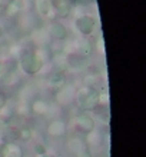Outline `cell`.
<instances>
[{
  "label": "cell",
  "instance_id": "9",
  "mask_svg": "<svg viewBox=\"0 0 146 157\" xmlns=\"http://www.w3.org/2000/svg\"><path fill=\"white\" fill-rule=\"evenodd\" d=\"M47 133L52 137H63L67 133V126L62 120H54L47 126Z\"/></svg>",
  "mask_w": 146,
  "mask_h": 157
},
{
  "label": "cell",
  "instance_id": "24",
  "mask_svg": "<svg viewBox=\"0 0 146 157\" xmlns=\"http://www.w3.org/2000/svg\"><path fill=\"white\" fill-rule=\"evenodd\" d=\"M77 157H92V153H90V150L89 149H86V150H83V151H80L79 154H76Z\"/></svg>",
  "mask_w": 146,
  "mask_h": 157
},
{
  "label": "cell",
  "instance_id": "11",
  "mask_svg": "<svg viewBox=\"0 0 146 157\" xmlns=\"http://www.w3.org/2000/svg\"><path fill=\"white\" fill-rule=\"evenodd\" d=\"M67 146H69L70 151H73L75 154H79L80 151H83V150L89 149L88 144H86V141H85L83 139H80L79 136L70 137V139L67 140Z\"/></svg>",
  "mask_w": 146,
  "mask_h": 157
},
{
  "label": "cell",
  "instance_id": "16",
  "mask_svg": "<svg viewBox=\"0 0 146 157\" xmlns=\"http://www.w3.org/2000/svg\"><path fill=\"white\" fill-rule=\"evenodd\" d=\"M22 123H23V116H20L19 113H12V116L6 120L9 128H20Z\"/></svg>",
  "mask_w": 146,
  "mask_h": 157
},
{
  "label": "cell",
  "instance_id": "27",
  "mask_svg": "<svg viewBox=\"0 0 146 157\" xmlns=\"http://www.w3.org/2000/svg\"><path fill=\"white\" fill-rule=\"evenodd\" d=\"M3 34H4V29H3V26H0V39L3 37Z\"/></svg>",
  "mask_w": 146,
  "mask_h": 157
},
{
  "label": "cell",
  "instance_id": "5",
  "mask_svg": "<svg viewBox=\"0 0 146 157\" xmlns=\"http://www.w3.org/2000/svg\"><path fill=\"white\" fill-rule=\"evenodd\" d=\"M47 33H49V36L52 39H54V40L65 41L67 39L69 32H67L66 26L63 25V23H60V21H52V23H50V26H49Z\"/></svg>",
  "mask_w": 146,
  "mask_h": 157
},
{
  "label": "cell",
  "instance_id": "3",
  "mask_svg": "<svg viewBox=\"0 0 146 157\" xmlns=\"http://www.w3.org/2000/svg\"><path fill=\"white\" fill-rule=\"evenodd\" d=\"M75 26L77 32L83 36H90L93 33V30L96 27V19L90 14H83V16L77 17L75 20Z\"/></svg>",
  "mask_w": 146,
  "mask_h": 157
},
{
  "label": "cell",
  "instance_id": "22",
  "mask_svg": "<svg viewBox=\"0 0 146 157\" xmlns=\"http://www.w3.org/2000/svg\"><path fill=\"white\" fill-rule=\"evenodd\" d=\"M10 3H12L17 10H20V12L26 9V0H12Z\"/></svg>",
  "mask_w": 146,
  "mask_h": 157
},
{
  "label": "cell",
  "instance_id": "4",
  "mask_svg": "<svg viewBox=\"0 0 146 157\" xmlns=\"http://www.w3.org/2000/svg\"><path fill=\"white\" fill-rule=\"evenodd\" d=\"M76 128L83 134H89L96 128V121L88 112H83L76 117Z\"/></svg>",
  "mask_w": 146,
  "mask_h": 157
},
{
  "label": "cell",
  "instance_id": "1",
  "mask_svg": "<svg viewBox=\"0 0 146 157\" xmlns=\"http://www.w3.org/2000/svg\"><path fill=\"white\" fill-rule=\"evenodd\" d=\"M99 99H100V91L96 87L85 86L79 90H76L75 100L79 109L82 112H92L99 107Z\"/></svg>",
  "mask_w": 146,
  "mask_h": 157
},
{
  "label": "cell",
  "instance_id": "7",
  "mask_svg": "<svg viewBox=\"0 0 146 157\" xmlns=\"http://www.w3.org/2000/svg\"><path fill=\"white\" fill-rule=\"evenodd\" d=\"M75 94H76V89L66 83L65 86L57 89V91H56V100L62 104H67V103H70L72 100H75Z\"/></svg>",
  "mask_w": 146,
  "mask_h": 157
},
{
  "label": "cell",
  "instance_id": "19",
  "mask_svg": "<svg viewBox=\"0 0 146 157\" xmlns=\"http://www.w3.org/2000/svg\"><path fill=\"white\" fill-rule=\"evenodd\" d=\"M86 136H88V143L90 146H96V144H99V143H100V136L97 134L96 132H95V130H93V132H90L89 134H86Z\"/></svg>",
  "mask_w": 146,
  "mask_h": 157
},
{
  "label": "cell",
  "instance_id": "14",
  "mask_svg": "<svg viewBox=\"0 0 146 157\" xmlns=\"http://www.w3.org/2000/svg\"><path fill=\"white\" fill-rule=\"evenodd\" d=\"M30 109L32 112L36 113V114H46L49 112V104L45 100H34L33 103H30Z\"/></svg>",
  "mask_w": 146,
  "mask_h": 157
},
{
  "label": "cell",
  "instance_id": "21",
  "mask_svg": "<svg viewBox=\"0 0 146 157\" xmlns=\"http://www.w3.org/2000/svg\"><path fill=\"white\" fill-rule=\"evenodd\" d=\"M7 124L6 121L0 120V140L2 141H6V132H7Z\"/></svg>",
  "mask_w": 146,
  "mask_h": 157
},
{
  "label": "cell",
  "instance_id": "2",
  "mask_svg": "<svg viewBox=\"0 0 146 157\" xmlns=\"http://www.w3.org/2000/svg\"><path fill=\"white\" fill-rule=\"evenodd\" d=\"M19 64H20V69L27 76H33V75H37L39 71L42 70L45 62L39 57V54L36 52L25 50L19 56Z\"/></svg>",
  "mask_w": 146,
  "mask_h": 157
},
{
  "label": "cell",
  "instance_id": "8",
  "mask_svg": "<svg viewBox=\"0 0 146 157\" xmlns=\"http://www.w3.org/2000/svg\"><path fill=\"white\" fill-rule=\"evenodd\" d=\"M66 66L72 67L75 70H82L88 66V59L77 53H70L69 56H66Z\"/></svg>",
  "mask_w": 146,
  "mask_h": 157
},
{
  "label": "cell",
  "instance_id": "15",
  "mask_svg": "<svg viewBox=\"0 0 146 157\" xmlns=\"http://www.w3.org/2000/svg\"><path fill=\"white\" fill-rule=\"evenodd\" d=\"M76 53L80 54V56H83V57H90L93 53V49H92V44L89 43V41H80L79 46H77V49H76Z\"/></svg>",
  "mask_w": 146,
  "mask_h": 157
},
{
  "label": "cell",
  "instance_id": "10",
  "mask_svg": "<svg viewBox=\"0 0 146 157\" xmlns=\"http://www.w3.org/2000/svg\"><path fill=\"white\" fill-rule=\"evenodd\" d=\"M47 84H49V87H52V89H54V90H57V89H60L62 86H65L66 84V76H65V71H54V73H52L50 75V77L47 78Z\"/></svg>",
  "mask_w": 146,
  "mask_h": 157
},
{
  "label": "cell",
  "instance_id": "23",
  "mask_svg": "<svg viewBox=\"0 0 146 157\" xmlns=\"http://www.w3.org/2000/svg\"><path fill=\"white\" fill-rule=\"evenodd\" d=\"M7 104V94L3 90H0V109L4 107Z\"/></svg>",
  "mask_w": 146,
  "mask_h": 157
},
{
  "label": "cell",
  "instance_id": "18",
  "mask_svg": "<svg viewBox=\"0 0 146 157\" xmlns=\"http://www.w3.org/2000/svg\"><path fill=\"white\" fill-rule=\"evenodd\" d=\"M33 137V132H32V128L29 127H22L19 130V139L23 141H29L30 139Z\"/></svg>",
  "mask_w": 146,
  "mask_h": 157
},
{
  "label": "cell",
  "instance_id": "17",
  "mask_svg": "<svg viewBox=\"0 0 146 157\" xmlns=\"http://www.w3.org/2000/svg\"><path fill=\"white\" fill-rule=\"evenodd\" d=\"M14 82H16V75H14V71L4 69V71L0 75V83H2V84H13Z\"/></svg>",
  "mask_w": 146,
  "mask_h": 157
},
{
  "label": "cell",
  "instance_id": "6",
  "mask_svg": "<svg viewBox=\"0 0 146 157\" xmlns=\"http://www.w3.org/2000/svg\"><path fill=\"white\" fill-rule=\"evenodd\" d=\"M73 4L70 0H54L53 2V13L59 19H66L72 13Z\"/></svg>",
  "mask_w": 146,
  "mask_h": 157
},
{
  "label": "cell",
  "instance_id": "12",
  "mask_svg": "<svg viewBox=\"0 0 146 157\" xmlns=\"http://www.w3.org/2000/svg\"><path fill=\"white\" fill-rule=\"evenodd\" d=\"M36 10L43 17H47L53 13V2L52 0H36Z\"/></svg>",
  "mask_w": 146,
  "mask_h": 157
},
{
  "label": "cell",
  "instance_id": "28",
  "mask_svg": "<svg viewBox=\"0 0 146 157\" xmlns=\"http://www.w3.org/2000/svg\"><path fill=\"white\" fill-rule=\"evenodd\" d=\"M3 71H4V66H3V63L0 62V75H2Z\"/></svg>",
  "mask_w": 146,
  "mask_h": 157
},
{
  "label": "cell",
  "instance_id": "20",
  "mask_svg": "<svg viewBox=\"0 0 146 157\" xmlns=\"http://www.w3.org/2000/svg\"><path fill=\"white\" fill-rule=\"evenodd\" d=\"M33 151H34V154H36L37 157H40V156H43V154L47 153V149H46V146L43 144V143H36L34 147H33Z\"/></svg>",
  "mask_w": 146,
  "mask_h": 157
},
{
  "label": "cell",
  "instance_id": "25",
  "mask_svg": "<svg viewBox=\"0 0 146 157\" xmlns=\"http://www.w3.org/2000/svg\"><path fill=\"white\" fill-rule=\"evenodd\" d=\"M4 150H6V141L0 140V157H4Z\"/></svg>",
  "mask_w": 146,
  "mask_h": 157
},
{
  "label": "cell",
  "instance_id": "13",
  "mask_svg": "<svg viewBox=\"0 0 146 157\" xmlns=\"http://www.w3.org/2000/svg\"><path fill=\"white\" fill-rule=\"evenodd\" d=\"M4 157H23V150L16 143H6Z\"/></svg>",
  "mask_w": 146,
  "mask_h": 157
},
{
  "label": "cell",
  "instance_id": "26",
  "mask_svg": "<svg viewBox=\"0 0 146 157\" xmlns=\"http://www.w3.org/2000/svg\"><path fill=\"white\" fill-rule=\"evenodd\" d=\"M40 157H57V156H54V154H52V153H46V154H43V156H40Z\"/></svg>",
  "mask_w": 146,
  "mask_h": 157
}]
</instances>
